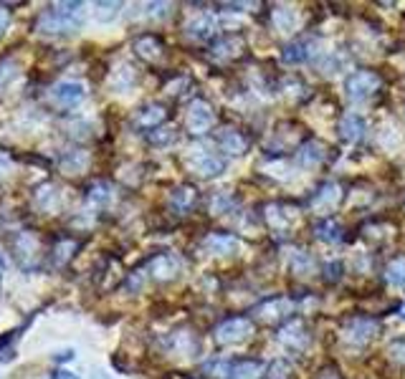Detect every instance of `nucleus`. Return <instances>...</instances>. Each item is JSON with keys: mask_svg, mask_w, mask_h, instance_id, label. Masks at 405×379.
Wrapping results in <instances>:
<instances>
[{"mask_svg": "<svg viewBox=\"0 0 405 379\" xmlns=\"http://www.w3.org/2000/svg\"><path fill=\"white\" fill-rule=\"evenodd\" d=\"M84 3L79 0H66L56 3L49 11H43L36 20V30L43 36H66L84 25Z\"/></svg>", "mask_w": 405, "mask_h": 379, "instance_id": "obj_1", "label": "nucleus"}, {"mask_svg": "<svg viewBox=\"0 0 405 379\" xmlns=\"http://www.w3.org/2000/svg\"><path fill=\"white\" fill-rule=\"evenodd\" d=\"M185 164L200 177H218L225 169L223 157L213 155L211 150H203V147H195V150L185 157Z\"/></svg>", "mask_w": 405, "mask_h": 379, "instance_id": "obj_2", "label": "nucleus"}, {"mask_svg": "<svg viewBox=\"0 0 405 379\" xmlns=\"http://www.w3.org/2000/svg\"><path fill=\"white\" fill-rule=\"evenodd\" d=\"M380 89V76L375 71H355L347 76L345 81V91L352 102H360V99H368L370 94H375Z\"/></svg>", "mask_w": 405, "mask_h": 379, "instance_id": "obj_3", "label": "nucleus"}, {"mask_svg": "<svg viewBox=\"0 0 405 379\" xmlns=\"http://www.w3.org/2000/svg\"><path fill=\"white\" fill-rule=\"evenodd\" d=\"M185 124H188L190 132L203 134V132H208V129H211L213 124H216V112H213L211 104L203 102V99H193V102L188 104Z\"/></svg>", "mask_w": 405, "mask_h": 379, "instance_id": "obj_4", "label": "nucleus"}, {"mask_svg": "<svg viewBox=\"0 0 405 379\" xmlns=\"http://www.w3.org/2000/svg\"><path fill=\"white\" fill-rule=\"evenodd\" d=\"M251 331H254V324L243 316H233V319L223 321V324L216 329V339L221 344H238L243 339L251 337Z\"/></svg>", "mask_w": 405, "mask_h": 379, "instance_id": "obj_5", "label": "nucleus"}, {"mask_svg": "<svg viewBox=\"0 0 405 379\" xmlns=\"http://www.w3.org/2000/svg\"><path fill=\"white\" fill-rule=\"evenodd\" d=\"M49 97L56 107H76L79 102H84L86 89L79 81H61V84L51 86Z\"/></svg>", "mask_w": 405, "mask_h": 379, "instance_id": "obj_6", "label": "nucleus"}, {"mask_svg": "<svg viewBox=\"0 0 405 379\" xmlns=\"http://www.w3.org/2000/svg\"><path fill=\"white\" fill-rule=\"evenodd\" d=\"M380 331V324L375 319H368V316H360V319H352L350 324L345 326V337L355 344H368L370 339L377 337Z\"/></svg>", "mask_w": 405, "mask_h": 379, "instance_id": "obj_7", "label": "nucleus"}, {"mask_svg": "<svg viewBox=\"0 0 405 379\" xmlns=\"http://www.w3.org/2000/svg\"><path fill=\"white\" fill-rule=\"evenodd\" d=\"M278 339L289 347V349H307L309 344V331L304 329V324L299 319L289 321V324L284 326V329L278 331Z\"/></svg>", "mask_w": 405, "mask_h": 379, "instance_id": "obj_8", "label": "nucleus"}, {"mask_svg": "<svg viewBox=\"0 0 405 379\" xmlns=\"http://www.w3.org/2000/svg\"><path fill=\"white\" fill-rule=\"evenodd\" d=\"M150 273L158 278V281H172V278L180 273V260H177L175 255H170V253L158 255V258H152Z\"/></svg>", "mask_w": 405, "mask_h": 379, "instance_id": "obj_9", "label": "nucleus"}, {"mask_svg": "<svg viewBox=\"0 0 405 379\" xmlns=\"http://www.w3.org/2000/svg\"><path fill=\"white\" fill-rule=\"evenodd\" d=\"M203 248L213 255H230V253L238 251V238L228 233H213L203 241Z\"/></svg>", "mask_w": 405, "mask_h": 379, "instance_id": "obj_10", "label": "nucleus"}, {"mask_svg": "<svg viewBox=\"0 0 405 379\" xmlns=\"http://www.w3.org/2000/svg\"><path fill=\"white\" fill-rule=\"evenodd\" d=\"M368 132V124L360 114H345L339 119V134L345 142H360Z\"/></svg>", "mask_w": 405, "mask_h": 379, "instance_id": "obj_11", "label": "nucleus"}, {"mask_svg": "<svg viewBox=\"0 0 405 379\" xmlns=\"http://www.w3.org/2000/svg\"><path fill=\"white\" fill-rule=\"evenodd\" d=\"M213 33H216V20L211 16H198V18L185 23V36L190 41H208Z\"/></svg>", "mask_w": 405, "mask_h": 379, "instance_id": "obj_12", "label": "nucleus"}, {"mask_svg": "<svg viewBox=\"0 0 405 379\" xmlns=\"http://www.w3.org/2000/svg\"><path fill=\"white\" fill-rule=\"evenodd\" d=\"M134 81H137V73H134V68L127 66V64H122V66H117L115 71L109 73V89L115 91V94L129 91L134 86Z\"/></svg>", "mask_w": 405, "mask_h": 379, "instance_id": "obj_13", "label": "nucleus"}, {"mask_svg": "<svg viewBox=\"0 0 405 379\" xmlns=\"http://www.w3.org/2000/svg\"><path fill=\"white\" fill-rule=\"evenodd\" d=\"M195 198H198V195H195V190L190 185L175 187L172 195H170V207H172L177 215H182V212H188L195 205Z\"/></svg>", "mask_w": 405, "mask_h": 379, "instance_id": "obj_14", "label": "nucleus"}, {"mask_svg": "<svg viewBox=\"0 0 405 379\" xmlns=\"http://www.w3.org/2000/svg\"><path fill=\"white\" fill-rule=\"evenodd\" d=\"M266 372V364L259 359H243V361H233V372L230 379H259L261 374Z\"/></svg>", "mask_w": 405, "mask_h": 379, "instance_id": "obj_15", "label": "nucleus"}, {"mask_svg": "<svg viewBox=\"0 0 405 379\" xmlns=\"http://www.w3.org/2000/svg\"><path fill=\"white\" fill-rule=\"evenodd\" d=\"M165 116H168V112H165L163 104H147L145 109H139L137 124L145 126V129H158L165 121Z\"/></svg>", "mask_w": 405, "mask_h": 379, "instance_id": "obj_16", "label": "nucleus"}, {"mask_svg": "<svg viewBox=\"0 0 405 379\" xmlns=\"http://www.w3.org/2000/svg\"><path fill=\"white\" fill-rule=\"evenodd\" d=\"M134 51H137V56H142L147 61H158L163 56L165 46L158 36H142L134 41Z\"/></svg>", "mask_w": 405, "mask_h": 379, "instance_id": "obj_17", "label": "nucleus"}, {"mask_svg": "<svg viewBox=\"0 0 405 379\" xmlns=\"http://www.w3.org/2000/svg\"><path fill=\"white\" fill-rule=\"evenodd\" d=\"M315 235L322 243H339L345 238V235H342V225H339L337 220H332V217L319 220V223L315 225Z\"/></svg>", "mask_w": 405, "mask_h": 379, "instance_id": "obj_18", "label": "nucleus"}, {"mask_svg": "<svg viewBox=\"0 0 405 379\" xmlns=\"http://www.w3.org/2000/svg\"><path fill=\"white\" fill-rule=\"evenodd\" d=\"M271 20L278 33H291V30L297 28V13H294V8H286V6L274 8Z\"/></svg>", "mask_w": 405, "mask_h": 379, "instance_id": "obj_19", "label": "nucleus"}, {"mask_svg": "<svg viewBox=\"0 0 405 379\" xmlns=\"http://www.w3.org/2000/svg\"><path fill=\"white\" fill-rule=\"evenodd\" d=\"M59 164L64 172H69V175H79L81 169H86V164H89V155L81 150L66 152V155H61Z\"/></svg>", "mask_w": 405, "mask_h": 379, "instance_id": "obj_20", "label": "nucleus"}, {"mask_svg": "<svg viewBox=\"0 0 405 379\" xmlns=\"http://www.w3.org/2000/svg\"><path fill=\"white\" fill-rule=\"evenodd\" d=\"M218 142H221V147H223V152H228V155L238 157L246 152V139L241 137V134L236 132V129H223V132L218 134Z\"/></svg>", "mask_w": 405, "mask_h": 379, "instance_id": "obj_21", "label": "nucleus"}, {"mask_svg": "<svg viewBox=\"0 0 405 379\" xmlns=\"http://www.w3.org/2000/svg\"><path fill=\"white\" fill-rule=\"evenodd\" d=\"M241 49H243V38L228 36V38H223V41H218L216 46H213L211 56H213V59H218V61H225V59H233V56H236Z\"/></svg>", "mask_w": 405, "mask_h": 379, "instance_id": "obj_22", "label": "nucleus"}, {"mask_svg": "<svg viewBox=\"0 0 405 379\" xmlns=\"http://www.w3.org/2000/svg\"><path fill=\"white\" fill-rule=\"evenodd\" d=\"M322 160H324V150H322L319 142H307V145L297 152V162L302 164V167H317Z\"/></svg>", "mask_w": 405, "mask_h": 379, "instance_id": "obj_23", "label": "nucleus"}, {"mask_svg": "<svg viewBox=\"0 0 405 379\" xmlns=\"http://www.w3.org/2000/svg\"><path fill=\"white\" fill-rule=\"evenodd\" d=\"M337 200H339V187L334 182H327V185L319 187V193L312 198V205L319 207V210H329V207L337 205Z\"/></svg>", "mask_w": 405, "mask_h": 379, "instance_id": "obj_24", "label": "nucleus"}, {"mask_svg": "<svg viewBox=\"0 0 405 379\" xmlns=\"http://www.w3.org/2000/svg\"><path fill=\"white\" fill-rule=\"evenodd\" d=\"M97 11H94V16H97L99 23H115L117 16H119L122 11V3H115V0H102V3H97Z\"/></svg>", "mask_w": 405, "mask_h": 379, "instance_id": "obj_25", "label": "nucleus"}, {"mask_svg": "<svg viewBox=\"0 0 405 379\" xmlns=\"http://www.w3.org/2000/svg\"><path fill=\"white\" fill-rule=\"evenodd\" d=\"M198 347H200V342L193 331H177L175 334V349L180 351V354L193 356L195 351H198Z\"/></svg>", "mask_w": 405, "mask_h": 379, "instance_id": "obj_26", "label": "nucleus"}, {"mask_svg": "<svg viewBox=\"0 0 405 379\" xmlns=\"http://www.w3.org/2000/svg\"><path fill=\"white\" fill-rule=\"evenodd\" d=\"M307 56H309V43L307 41H294L284 49L281 59H284L286 64H302V61H307Z\"/></svg>", "mask_w": 405, "mask_h": 379, "instance_id": "obj_27", "label": "nucleus"}, {"mask_svg": "<svg viewBox=\"0 0 405 379\" xmlns=\"http://www.w3.org/2000/svg\"><path fill=\"white\" fill-rule=\"evenodd\" d=\"M203 372L211 374V377H218V379H230V372H233V361L213 359V361H208V364H203Z\"/></svg>", "mask_w": 405, "mask_h": 379, "instance_id": "obj_28", "label": "nucleus"}, {"mask_svg": "<svg viewBox=\"0 0 405 379\" xmlns=\"http://www.w3.org/2000/svg\"><path fill=\"white\" fill-rule=\"evenodd\" d=\"M387 283L395 289H405V258H398L387 265Z\"/></svg>", "mask_w": 405, "mask_h": 379, "instance_id": "obj_29", "label": "nucleus"}, {"mask_svg": "<svg viewBox=\"0 0 405 379\" xmlns=\"http://www.w3.org/2000/svg\"><path fill=\"white\" fill-rule=\"evenodd\" d=\"M284 313H291V301H286V299H274L271 303L261 308L264 319H276V316H284Z\"/></svg>", "mask_w": 405, "mask_h": 379, "instance_id": "obj_30", "label": "nucleus"}, {"mask_svg": "<svg viewBox=\"0 0 405 379\" xmlns=\"http://www.w3.org/2000/svg\"><path fill=\"white\" fill-rule=\"evenodd\" d=\"M18 78V64L13 59H0V89H6Z\"/></svg>", "mask_w": 405, "mask_h": 379, "instance_id": "obj_31", "label": "nucleus"}, {"mask_svg": "<svg viewBox=\"0 0 405 379\" xmlns=\"http://www.w3.org/2000/svg\"><path fill=\"white\" fill-rule=\"evenodd\" d=\"M109 200H112V187H109L107 182H97V185L89 190V203L91 205L102 207V205H107Z\"/></svg>", "mask_w": 405, "mask_h": 379, "instance_id": "obj_32", "label": "nucleus"}, {"mask_svg": "<svg viewBox=\"0 0 405 379\" xmlns=\"http://www.w3.org/2000/svg\"><path fill=\"white\" fill-rule=\"evenodd\" d=\"M266 220L274 228H284V225H289V212L284 207H278V205H271L266 210Z\"/></svg>", "mask_w": 405, "mask_h": 379, "instance_id": "obj_33", "label": "nucleus"}, {"mask_svg": "<svg viewBox=\"0 0 405 379\" xmlns=\"http://www.w3.org/2000/svg\"><path fill=\"white\" fill-rule=\"evenodd\" d=\"M175 139V134H172V129H152V132H147V142L150 145H155V147H165V145H170Z\"/></svg>", "mask_w": 405, "mask_h": 379, "instance_id": "obj_34", "label": "nucleus"}, {"mask_svg": "<svg viewBox=\"0 0 405 379\" xmlns=\"http://www.w3.org/2000/svg\"><path fill=\"white\" fill-rule=\"evenodd\" d=\"M291 268L297 273H309L315 268V260L309 258L307 253H294V258H291Z\"/></svg>", "mask_w": 405, "mask_h": 379, "instance_id": "obj_35", "label": "nucleus"}, {"mask_svg": "<svg viewBox=\"0 0 405 379\" xmlns=\"http://www.w3.org/2000/svg\"><path fill=\"white\" fill-rule=\"evenodd\" d=\"M233 205H236V200L230 198L228 193H221L216 200H213V212H216V215H223V212H228Z\"/></svg>", "mask_w": 405, "mask_h": 379, "instance_id": "obj_36", "label": "nucleus"}, {"mask_svg": "<svg viewBox=\"0 0 405 379\" xmlns=\"http://www.w3.org/2000/svg\"><path fill=\"white\" fill-rule=\"evenodd\" d=\"M170 3H147L145 6V16H150V18H165V16H170Z\"/></svg>", "mask_w": 405, "mask_h": 379, "instance_id": "obj_37", "label": "nucleus"}, {"mask_svg": "<svg viewBox=\"0 0 405 379\" xmlns=\"http://www.w3.org/2000/svg\"><path fill=\"white\" fill-rule=\"evenodd\" d=\"M269 379H289V364L276 359L271 367H269Z\"/></svg>", "mask_w": 405, "mask_h": 379, "instance_id": "obj_38", "label": "nucleus"}, {"mask_svg": "<svg viewBox=\"0 0 405 379\" xmlns=\"http://www.w3.org/2000/svg\"><path fill=\"white\" fill-rule=\"evenodd\" d=\"M8 25H11V11L6 6H0V38L6 36Z\"/></svg>", "mask_w": 405, "mask_h": 379, "instance_id": "obj_39", "label": "nucleus"}, {"mask_svg": "<svg viewBox=\"0 0 405 379\" xmlns=\"http://www.w3.org/2000/svg\"><path fill=\"white\" fill-rule=\"evenodd\" d=\"M390 354H393L395 359H405V339L390 344Z\"/></svg>", "mask_w": 405, "mask_h": 379, "instance_id": "obj_40", "label": "nucleus"}, {"mask_svg": "<svg viewBox=\"0 0 405 379\" xmlns=\"http://www.w3.org/2000/svg\"><path fill=\"white\" fill-rule=\"evenodd\" d=\"M339 271H342V265H339V263L327 265V281H337V278H339Z\"/></svg>", "mask_w": 405, "mask_h": 379, "instance_id": "obj_41", "label": "nucleus"}, {"mask_svg": "<svg viewBox=\"0 0 405 379\" xmlns=\"http://www.w3.org/2000/svg\"><path fill=\"white\" fill-rule=\"evenodd\" d=\"M51 379H79V377L71 374V372H66V369H56V372L51 374Z\"/></svg>", "mask_w": 405, "mask_h": 379, "instance_id": "obj_42", "label": "nucleus"}, {"mask_svg": "<svg viewBox=\"0 0 405 379\" xmlns=\"http://www.w3.org/2000/svg\"><path fill=\"white\" fill-rule=\"evenodd\" d=\"M54 359L59 361V364H61V361H71V359H74V349H64V351H59V354H56Z\"/></svg>", "mask_w": 405, "mask_h": 379, "instance_id": "obj_43", "label": "nucleus"}, {"mask_svg": "<svg viewBox=\"0 0 405 379\" xmlns=\"http://www.w3.org/2000/svg\"><path fill=\"white\" fill-rule=\"evenodd\" d=\"M322 379H337V377H334L332 372H327V374H324V377H322Z\"/></svg>", "mask_w": 405, "mask_h": 379, "instance_id": "obj_44", "label": "nucleus"}, {"mask_svg": "<svg viewBox=\"0 0 405 379\" xmlns=\"http://www.w3.org/2000/svg\"><path fill=\"white\" fill-rule=\"evenodd\" d=\"M3 265H6V258H3V253H0V268H3Z\"/></svg>", "mask_w": 405, "mask_h": 379, "instance_id": "obj_45", "label": "nucleus"}, {"mask_svg": "<svg viewBox=\"0 0 405 379\" xmlns=\"http://www.w3.org/2000/svg\"><path fill=\"white\" fill-rule=\"evenodd\" d=\"M400 316H403V319H405V303H403V308H400Z\"/></svg>", "mask_w": 405, "mask_h": 379, "instance_id": "obj_46", "label": "nucleus"}, {"mask_svg": "<svg viewBox=\"0 0 405 379\" xmlns=\"http://www.w3.org/2000/svg\"><path fill=\"white\" fill-rule=\"evenodd\" d=\"M0 281H3V276H0Z\"/></svg>", "mask_w": 405, "mask_h": 379, "instance_id": "obj_47", "label": "nucleus"}]
</instances>
